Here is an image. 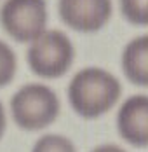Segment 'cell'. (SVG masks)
<instances>
[{
    "mask_svg": "<svg viewBox=\"0 0 148 152\" xmlns=\"http://www.w3.org/2000/svg\"><path fill=\"white\" fill-rule=\"evenodd\" d=\"M122 94L120 80L99 66L78 70L68 84V102L77 115L98 119L117 105Z\"/></svg>",
    "mask_w": 148,
    "mask_h": 152,
    "instance_id": "cell-1",
    "label": "cell"
},
{
    "mask_svg": "<svg viewBox=\"0 0 148 152\" xmlns=\"http://www.w3.org/2000/svg\"><path fill=\"white\" fill-rule=\"evenodd\" d=\"M61 103L49 86L30 82L21 86L11 98V115L19 129L40 131L58 119Z\"/></svg>",
    "mask_w": 148,
    "mask_h": 152,
    "instance_id": "cell-2",
    "label": "cell"
},
{
    "mask_svg": "<svg viewBox=\"0 0 148 152\" xmlns=\"http://www.w3.org/2000/svg\"><path fill=\"white\" fill-rule=\"evenodd\" d=\"M75 47L61 30H45L30 42L26 63L35 75L42 79H59L73 65Z\"/></svg>",
    "mask_w": 148,
    "mask_h": 152,
    "instance_id": "cell-3",
    "label": "cell"
},
{
    "mask_svg": "<svg viewBox=\"0 0 148 152\" xmlns=\"http://www.w3.org/2000/svg\"><path fill=\"white\" fill-rule=\"evenodd\" d=\"M4 31L19 44L33 42L47 26L45 0H5L0 7Z\"/></svg>",
    "mask_w": 148,
    "mask_h": 152,
    "instance_id": "cell-4",
    "label": "cell"
},
{
    "mask_svg": "<svg viewBox=\"0 0 148 152\" xmlns=\"http://www.w3.org/2000/svg\"><path fill=\"white\" fill-rule=\"evenodd\" d=\"M61 21L75 31L101 30L112 18V0H58Z\"/></svg>",
    "mask_w": 148,
    "mask_h": 152,
    "instance_id": "cell-5",
    "label": "cell"
},
{
    "mask_svg": "<svg viewBox=\"0 0 148 152\" xmlns=\"http://www.w3.org/2000/svg\"><path fill=\"white\" fill-rule=\"evenodd\" d=\"M117 131L129 145L138 149L148 147V94L129 96L120 105Z\"/></svg>",
    "mask_w": 148,
    "mask_h": 152,
    "instance_id": "cell-6",
    "label": "cell"
},
{
    "mask_svg": "<svg viewBox=\"0 0 148 152\" xmlns=\"http://www.w3.org/2000/svg\"><path fill=\"white\" fill-rule=\"evenodd\" d=\"M122 70L127 80L148 88V35L136 37L124 47Z\"/></svg>",
    "mask_w": 148,
    "mask_h": 152,
    "instance_id": "cell-7",
    "label": "cell"
},
{
    "mask_svg": "<svg viewBox=\"0 0 148 152\" xmlns=\"http://www.w3.org/2000/svg\"><path fill=\"white\" fill-rule=\"evenodd\" d=\"M122 16L136 26H148V0H118Z\"/></svg>",
    "mask_w": 148,
    "mask_h": 152,
    "instance_id": "cell-8",
    "label": "cell"
},
{
    "mask_svg": "<svg viewBox=\"0 0 148 152\" xmlns=\"http://www.w3.org/2000/svg\"><path fill=\"white\" fill-rule=\"evenodd\" d=\"M31 152H77L73 142L70 138L49 133L40 137L31 147Z\"/></svg>",
    "mask_w": 148,
    "mask_h": 152,
    "instance_id": "cell-9",
    "label": "cell"
},
{
    "mask_svg": "<svg viewBox=\"0 0 148 152\" xmlns=\"http://www.w3.org/2000/svg\"><path fill=\"white\" fill-rule=\"evenodd\" d=\"M17 72V58L12 47L0 40V88H5L12 82Z\"/></svg>",
    "mask_w": 148,
    "mask_h": 152,
    "instance_id": "cell-10",
    "label": "cell"
},
{
    "mask_svg": "<svg viewBox=\"0 0 148 152\" xmlns=\"http://www.w3.org/2000/svg\"><path fill=\"white\" fill-rule=\"evenodd\" d=\"M91 152H126L122 147H118L115 143H103V145H98L94 147Z\"/></svg>",
    "mask_w": 148,
    "mask_h": 152,
    "instance_id": "cell-11",
    "label": "cell"
},
{
    "mask_svg": "<svg viewBox=\"0 0 148 152\" xmlns=\"http://www.w3.org/2000/svg\"><path fill=\"white\" fill-rule=\"evenodd\" d=\"M5 131H7V114H5V108L0 102V140L4 138Z\"/></svg>",
    "mask_w": 148,
    "mask_h": 152,
    "instance_id": "cell-12",
    "label": "cell"
}]
</instances>
